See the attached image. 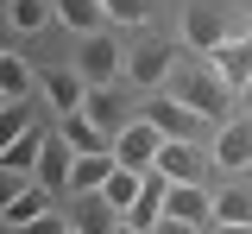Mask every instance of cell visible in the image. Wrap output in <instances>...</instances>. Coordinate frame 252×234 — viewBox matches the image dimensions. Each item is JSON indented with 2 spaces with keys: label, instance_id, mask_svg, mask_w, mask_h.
<instances>
[{
  "label": "cell",
  "instance_id": "6da1fadb",
  "mask_svg": "<svg viewBox=\"0 0 252 234\" xmlns=\"http://www.w3.org/2000/svg\"><path fill=\"white\" fill-rule=\"evenodd\" d=\"M164 89H170L177 101H189V108H195L202 120H227V108H233V89H227V82H220V76H215L208 64H195V70H177V76H170Z\"/></svg>",
  "mask_w": 252,
  "mask_h": 234
},
{
  "label": "cell",
  "instance_id": "7a4b0ae2",
  "mask_svg": "<svg viewBox=\"0 0 252 234\" xmlns=\"http://www.w3.org/2000/svg\"><path fill=\"white\" fill-rule=\"evenodd\" d=\"M76 70L89 76V89H114L126 76V51H120V38L107 32H89V38H76Z\"/></svg>",
  "mask_w": 252,
  "mask_h": 234
},
{
  "label": "cell",
  "instance_id": "3957f363",
  "mask_svg": "<svg viewBox=\"0 0 252 234\" xmlns=\"http://www.w3.org/2000/svg\"><path fill=\"white\" fill-rule=\"evenodd\" d=\"M170 76H177V44H170V38H139V44L126 51V82H132V89L158 95Z\"/></svg>",
  "mask_w": 252,
  "mask_h": 234
},
{
  "label": "cell",
  "instance_id": "277c9868",
  "mask_svg": "<svg viewBox=\"0 0 252 234\" xmlns=\"http://www.w3.org/2000/svg\"><path fill=\"white\" fill-rule=\"evenodd\" d=\"M139 114H145V120H152V127H158L164 139H202V133H208V120H202V114H195L189 101H177L170 89H158V95L145 101Z\"/></svg>",
  "mask_w": 252,
  "mask_h": 234
},
{
  "label": "cell",
  "instance_id": "5b68a950",
  "mask_svg": "<svg viewBox=\"0 0 252 234\" xmlns=\"http://www.w3.org/2000/svg\"><path fill=\"white\" fill-rule=\"evenodd\" d=\"M158 152H164V133H158L145 114H132L120 133H114V158H120L126 171H152V165H158Z\"/></svg>",
  "mask_w": 252,
  "mask_h": 234
},
{
  "label": "cell",
  "instance_id": "8992f818",
  "mask_svg": "<svg viewBox=\"0 0 252 234\" xmlns=\"http://www.w3.org/2000/svg\"><path fill=\"white\" fill-rule=\"evenodd\" d=\"M38 95L51 101L57 114H76V108L89 101V76L76 64H51V70H38Z\"/></svg>",
  "mask_w": 252,
  "mask_h": 234
},
{
  "label": "cell",
  "instance_id": "52a82bcc",
  "mask_svg": "<svg viewBox=\"0 0 252 234\" xmlns=\"http://www.w3.org/2000/svg\"><path fill=\"white\" fill-rule=\"evenodd\" d=\"M208 158H215L227 177H233V171H252V114H246V120H220Z\"/></svg>",
  "mask_w": 252,
  "mask_h": 234
},
{
  "label": "cell",
  "instance_id": "ba28073f",
  "mask_svg": "<svg viewBox=\"0 0 252 234\" xmlns=\"http://www.w3.org/2000/svg\"><path fill=\"white\" fill-rule=\"evenodd\" d=\"M164 215L170 222H215V190H202V177L195 184H170V196H164Z\"/></svg>",
  "mask_w": 252,
  "mask_h": 234
},
{
  "label": "cell",
  "instance_id": "9c48e42d",
  "mask_svg": "<svg viewBox=\"0 0 252 234\" xmlns=\"http://www.w3.org/2000/svg\"><path fill=\"white\" fill-rule=\"evenodd\" d=\"M202 64L215 70V76L227 82V89H233V95H240V89L252 82V51H246V38H227V44H215Z\"/></svg>",
  "mask_w": 252,
  "mask_h": 234
},
{
  "label": "cell",
  "instance_id": "30bf717a",
  "mask_svg": "<svg viewBox=\"0 0 252 234\" xmlns=\"http://www.w3.org/2000/svg\"><path fill=\"white\" fill-rule=\"evenodd\" d=\"M183 44L208 57L215 44H227V19H220L215 6H202V0H195V6H183Z\"/></svg>",
  "mask_w": 252,
  "mask_h": 234
},
{
  "label": "cell",
  "instance_id": "8fae6325",
  "mask_svg": "<svg viewBox=\"0 0 252 234\" xmlns=\"http://www.w3.org/2000/svg\"><path fill=\"white\" fill-rule=\"evenodd\" d=\"M69 171H76V146H69L63 133H51L44 152H38V184H44L51 196H63V190H69Z\"/></svg>",
  "mask_w": 252,
  "mask_h": 234
},
{
  "label": "cell",
  "instance_id": "7c38bea8",
  "mask_svg": "<svg viewBox=\"0 0 252 234\" xmlns=\"http://www.w3.org/2000/svg\"><path fill=\"white\" fill-rule=\"evenodd\" d=\"M114 171H120V158H114V152H76V171H69V190H76V196H101Z\"/></svg>",
  "mask_w": 252,
  "mask_h": 234
},
{
  "label": "cell",
  "instance_id": "4fadbf2b",
  "mask_svg": "<svg viewBox=\"0 0 252 234\" xmlns=\"http://www.w3.org/2000/svg\"><path fill=\"white\" fill-rule=\"evenodd\" d=\"M152 171H164L170 184H195L202 177V146L195 139H164V152H158Z\"/></svg>",
  "mask_w": 252,
  "mask_h": 234
},
{
  "label": "cell",
  "instance_id": "5bb4252c",
  "mask_svg": "<svg viewBox=\"0 0 252 234\" xmlns=\"http://www.w3.org/2000/svg\"><path fill=\"white\" fill-rule=\"evenodd\" d=\"M82 114H89V120H94V127H101L107 139L120 133L126 120H132V108L120 101V89H89V101H82Z\"/></svg>",
  "mask_w": 252,
  "mask_h": 234
},
{
  "label": "cell",
  "instance_id": "9a60e30c",
  "mask_svg": "<svg viewBox=\"0 0 252 234\" xmlns=\"http://www.w3.org/2000/svg\"><path fill=\"white\" fill-rule=\"evenodd\" d=\"M44 127H32V133H19V139H6V152H0V171H19V177H32L38 171V152H44Z\"/></svg>",
  "mask_w": 252,
  "mask_h": 234
},
{
  "label": "cell",
  "instance_id": "2e32d148",
  "mask_svg": "<svg viewBox=\"0 0 252 234\" xmlns=\"http://www.w3.org/2000/svg\"><path fill=\"white\" fill-rule=\"evenodd\" d=\"M57 19H63L76 38H89V32H101V26H114L101 0H57Z\"/></svg>",
  "mask_w": 252,
  "mask_h": 234
},
{
  "label": "cell",
  "instance_id": "e0dca14e",
  "mask_svg": "<svg viewBox=\"0 0 252 234\" xmlns=\"http://www.w3.org/2000/svg\"><path fill=\"white\" fill-rule=\"evenodd\" d=\"M139 190H145V171H114L107 177V190H101V209H114V215H132V202H139Z\"/></svg>",
  "mask_w": 252,
  "mask_h": 234
},
{
  "label": "cell",
  "instance_id": "ac0fdd59",
  "mask_svg": "<svg viewBox=\"0 0 252 234\" xmlns=\"http://www.w3.org/2000/svg\"><path fill=\"white\" fill-rule=\"evenodd\" d=\"M63 139H69V146H76V152H114V139L101 133V127H94L89 114H82V108H76V114H63V127H57Z\"/></svg>",
  "mask_w": 252,
  "mask_h": 234
},
{
  "label": "cell",
  "instance_id": "d6986e66",
  "mask_svg": "<svg viewBox=\"0 0 252 234\" xmlns=\"http://www.w3.org/2000/svg\"><path fill=\"white\" fill-rule=\"evenodd\" d=\"M51 13H57V0H6V26H13V32H26V38L38 32Z\"/></svg>",
  "mask_w": 252,
  "mask_h": 234
},
{
  "label": "cell",
  "instance_id": "ffe728a7",
  "mask_svg": "<svg viewBox=\"0 0 252 234\" xmlns=\"http://www.w3.org/2000/svg\"><path fill=\"white\" fill-rule=\"evenodd\" d=\"M32 82H38V76L26 70V57H19V51H6V57H0V95H6V101H26Z\"/></svg>",
  "mask_w": 252,
  "mask_h": 234
},
{
  "label": "cell",
  "instance_id": "44dd1931",
  "mask_svg": "<svg viewBox=\"0 0 252 234\" xmlns=\"http://www.w3.org/2000/svg\"><path fill=\"white\" fill-rule=\"evenodd\" d=\"M215 222H252V190L227 184V190L215 196Z\"/></svg>",
  "mask_w": 252,
  "mask_h": 234
},
{
  "label": "cell",
  "instance_id": "7402d4cb",
  "mask_svg": "<svg viewBox=\"0 0 252 234\" xmlns=\"http://www.w3.org/2000/svg\"><path fill=\"white\" fill-rule=\"evenodd\" d=\"M101 6H107L114 26H145L152 19V0H101Z\"/></svg>",
  "mask_w": 252,
  "mask_h": 234
},
{
  "label": "cell",
  "instance_id": "603a6c76",
  "mask_svg": "<svg viewBox=\"0 0 252 234\" xmlns=\"http://www.w3.org/2000/svg\"><path fill=\"white\" fill-rule=\"evenodd\" d=\"M0 133H6V139L32 133V101H6V108H0Z\"/></svg>",
  "mask_w": 252,
  "mask_h": 234
},
{
  "label": "cell",
  "instance_id": "cb8c5ba5",
  "mask_svg": "<svg viewBox=\"0 0 252 234\" xmlns=\"http://www.w3.org/2000/svg\"><path fill=\"white\" fill-rule=\"evenodd\" d=\"M152 234H202V228H195V222H170V215H164V222H158Z\"/></svg>",
  "mask_w": 252,
  "mask_h": 234
},
{
  "label": "cell",
  "instance_id": "d4e9b609",
  "mask_svg": "<svg viewBox=\"0 0 252 234\" xmlns=\"http://www.w3.org/2000/svg\"><path fill=\"white\" fill-rule=\"evenodd\" d=\"M215 234H252V222H215Z\"/></svg>",
  "mask_w": 252,
  "mask_h": 234
},
{
  "label": "cell",
  "instance_id": "484cf974",
  "mask_svg": "<svg viewBox=\"0 0 252 234\" xmlns=\"http://www.w3.org/2000/svg\"><path fill=\"white\" fill-rule=\"evenodd\" d=\"M107 234H145V228H132V222H114V228H107Z\"/></svg>",
  "mask_w": 252,
  "mask_h": 234
},
{
  "label": "cell",
  "instance_id": "4316f807",
  "mask_svg": "<svg viewBox=\"0 0 252 234\" xmlns=\"http://www.w3.org/2000/svg\"><path fill=\"white\" fill-rule=\"evenodd\" d=\"M240 101H246V114H252V82H246V89H240Z\"/></svg>",
  "mask_w": 252,
  "mask_h": 234
},
{
  "label": "cell",
  "instance_id": "83f0119b",
  "mask_svg": "<svg viewBox=\"0 0 252 234\" xmlns=\"http://www.w3.org/2000/svg\"><path fill=\"white\" fill-rule=\"evenodd\" d=\"M246 51H252V32H246Z\"/></svg>",
  "mask_w": 252,
  "mask_h": 234
}]
</instances>
